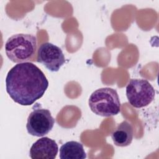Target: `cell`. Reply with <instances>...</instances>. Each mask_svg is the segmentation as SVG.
Masks as SVG:
<instances>
[{
	"mask_svg": "<svg viewBox=\"0 0 159 159\" xmlns=\"http://www.w3.org/2000/svg\"><path fill=\"white\" fill-rule=\"evenodd\" d=\"M155 91L146 80L131 79L126 86V96L130 104L142 108L150 104L155 98Z\"/></svg>",
	"mask_w": 159,
	"mask_h": 159,
	"instance_id": "4",
	"label": "cell"
},
{
	"mask_svg": "<svg viewBox=\"0 0 159 159\" xmlns=\"http://www.w3.org/2000/svg\"><path fill=\"white\" fill-rule=\"evenodd\" d=\"M61 159H84L86 154L83 145L76 141H70L63 144L60 148Z\"/></svg>",
	"mask_w": 159,
	"mask_h": 159,
	"instance_id": "9",
	"label": "cell"
},
{
	"mask_svg": "<svg viewBox=\"0 0 159 159\" xmlns=\"http://www.w3.org/2000/svg\"><path fill=\"white\" fill-rule=\"evenodd\" d=\"M48 84L44 73L30 62L17 63L8 71L6 78L7 94L22 106H30L41 98Z\"/></svg>",
	"mask_w": 159,
	"mask_h": 159,
	"instance_id": "1",
	"label": "cell"
},
{
	"mask_svg": "<svg viewBox=\"0 0 159 159\" xmlns=\"http://www.w3.org/2000/svg\"><path fill=\"white\" fill-rule=\"evenodd\" d=\"M54 124L55 119L50 111L37 104L28 116L26 129L31 135L43 137L50 132Z\"/></svg>",
	"mask_w": 159,
	"mask_h": 159,
	"instance_id": "5",
	"label": "cell"
},
{
	"mask_svg": "<svg viewBox=\"0 0 159 159\" xmlns=\"http://www.w3.org/2000/svg\"><path fill=\"white\" fill-rule=\"evenodd\" d=\"M37 61L43 64L49 71L56 72L65 63V58L60 47L53 43L45 42L38 49Z\"/></svg>",
	"mask_w": 159,
	"mask_h": 159,
	"instance_id": "6",
	"label": "cell"
},
{
	"mask_svg": "<svg viewBox=\"0 0 159 159\" xmlns=\"http://www.w3.org/2000/svg\"><path fill=\"white\" fill-rule=\"evenodd\" d=\"M134 130L132 125L124 120L117 125L111 133V138L114 143L118 147L129 145L133 139Z\"/></svg>",
	"mask_w": 159,
	"mask_h": 159,
	"instance_id": "8",
	"label": "cell"
},
{
	"mask_svg": "<svg viewBox=\"0 0 159 159\" xmlns=\"http://www.w3.org/2000/svg\"><path fill=\"white\" fill-rule=\"evenodd\" d=\"M58 152L56 142L47 137L38 139L31 146L29 156L32 159H54Z\"/></svg>",
	"mask_w": 159,
	"mask_h": 159,
	"instance_id": "7",
	"label": "cell"
},
{
	"mask_svg": "<svg viewBox=\"0 0 159 159\" xmlns=\"http://www.w3.org/2000/svg\"><path fill=\"white\" fill-rule=\"evenodd\" d=\"M8 58L14 63L34 61L37 53V38L31 34H17L10 37L5 43Z\"/></svg>",
	"mask_w": 159,
	"mask_h": 159,
	"instance_id": "2",
	"label": "cell"
},
{
	"mask_svg": "<svg viewBox=\"0 0 159 159\" xmlns=\"http://www.w3.org/2000/svg\"><path fill=\"white\" fill-rule=\"evenodd\" d=\"M89 106L95 114L110 117L118 114L120 111V102L116 89L102 88L94 91L89 98Z\"/></svg>",
	"mask_w": 159,
	"mask_h": 159,
	"instance_id": "3",
	"label": "cell"
}]
</instances>
